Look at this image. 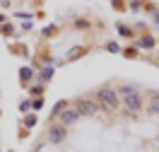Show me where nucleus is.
<instances>
[{
    "mask_svg": "<svg viewBox=\"0 0 159 152\" xmlns=\"http://www.w3.org/2000/svg\"><path fill=\"white\" fill-rule=\"evenodd\" d=\"M118 31L123 34V36H130V29H128V27H123V24H118Z\"/></svg>",
    "mask_w": 159,
    "mask_h": 152,
    "instance_id": "9b49d317",
    "label": "nucleus"
},
{
    "mask_svg": "<svg viewBox=\"0 0 159 152\" xmlns=\"http://www.w3.org/2000/svg\"><path fill=\"white\" fill-rule=\"evenodd\" d=\"M20 77H22V80H29V77H31V68H22Z\"/></svg>",
    "mask_w": 159,
    "mask_h": 152,
    "instance_id": "6e6552de",
    "label": "nucleus"
},
{
    "mask_svg": "<svg viewBox=\"0 0 159 152\" xmlns=\"http://www.w3.org/2000/svg\"><path fill=\"white\" fill-rule=\"evenodd\" d=\"M123 104H125V109L130 113H138L140 106H142V99H140V94L133 87H123Z\"/></svg>",
    "mask_w": 159,
    "mask_h": 152,
    "instance_id": "f03ea898",
    "label": "nucleus"
},
{
    "mask_svg": "<svg viewBox=\"0 0 159 152\" xmlns=\"http://www.w3.org/2000/svg\"><path fill=\"white\" fill-rule=\"evenodd\" d=\"M48 140L51 142H63L65 140V126H53L48 131Z\"/></svg>",
    "mask_w": 159,
    "mask_h": 152,
    "instance_id": "20e7f679",
    "label": "nucleus"
},
{
    "mask_svg": "<svg viewBox=\"0 0 159 152\" xmlns=\"http://www.w3.org/2000/svg\"><path fill=\"white\" fill-rule=\"evenodd\" d=\"M99 104L111 113L118 111V94L113 90H109V87H104V90H99Z\"/></svg>",
    "mask_w": 159,
    "mask_h": 152,
    "instance_id": "f257e3e1",
    "label": "nucleus"
},
{
    "mask_svg": "<svg viewBox=\"0 0 159 152\" xmlns=\"http://www.w3.org/2000/svg\"><path fill=\"white\" fill-rule=\"evenodd\" d=\"M140 46H145V48H152V46H154V39L145 36V39H140Z\"/></svg>",
    "mask_w": 159,
    "mask_h": 152,
    "instance_id": "0eeeda50",
    "label": "nucleus"
},
{
    "mask_svg": "<svg viewBox=\"0 0 159 152\" xmlns=\"http://www.w3.org/2000/svg\"><path fill=\"white\" fill-rule=\"evenodd\" d=\"M77 116L80 113L75 111V109H65V111L60 113V121H63V126H72V123L77 121Z\"/></svg>",
    "mask_w": 159,
    "mask_h": 152,
    "instance_id": "39448f33",
    "label": "nucleus"
},
{
    "mask_svg": "<svg viewBox=\"0 0 159 152\" xmlns=\"http://www.w3.org/2000/svg\"><path fill=\"white\" fill-rule=\"evenodd\" d=\"M34 123H36V116H27V118H24V126H27V128H31Z\"/></svg>",
    "mask_w": 159,
    "mask_h": 152,
    "instance_id": "9d476101",
    "label": "nucleus"
},
{
    "mask_svg": "<svg viewBox=\"0 0 159 152\" xmlns=\"http://www.w3.org/2000/svg\"><path fill=\"white\" fill-rule=\"evenodd\" d=\"M149 113L159 116V94H154V97L149 99Z\"/></svg>",
    "mask_w": 159,
    "mask_h": 152,
    "instance_id": "423d86ee",
    "label": "nucleus"
},
{
    "mask_svg": "<svg viewBox=\"0 0 159 152\" xmlns=\"http://www.w3.org/2000/svg\"><path fill=\"white\" fill-rule=\"evenodd\" d=\"M157 142H159V138H157Z\"/></svg>",
    "mask_w": 159,
    "mask_h": 152,
    "instance_id": "f8f14e48",
    "label": "nucleus"
},
{
    "mask_svg": "<svg viewBox=\"0 0 159 152\" xmlns=\"http://www.w3.org/2000/svg\"><path fill=\"white\" fill-rule=\"evenodd\" d=\"M65 111V101H60V104H56V109H53V113L58 116V113H63Z\"/></svg>",
    "mask_w": 159,
    "mask_h": 152,
    "instance_id": "1a4fd4ad",
    "label": "nucleus"
},
{
    "mask_svg": "<svg viewBox=\"0 0 159 152\" xmlns=\"http://www.w3.org/2000/svg\"><path fill=\"white\" fill-rule=\"evenodd\" d=\"M75 111L82 113V116H97V113H99V109H97V104H94V101H89V99H77Z\"/></svg>",
    "mask_w": 159,
    "mask_h": 152,
    "instance_id": "7ed1b4c3",
    "label": "nucleus"
}]
</instances>
